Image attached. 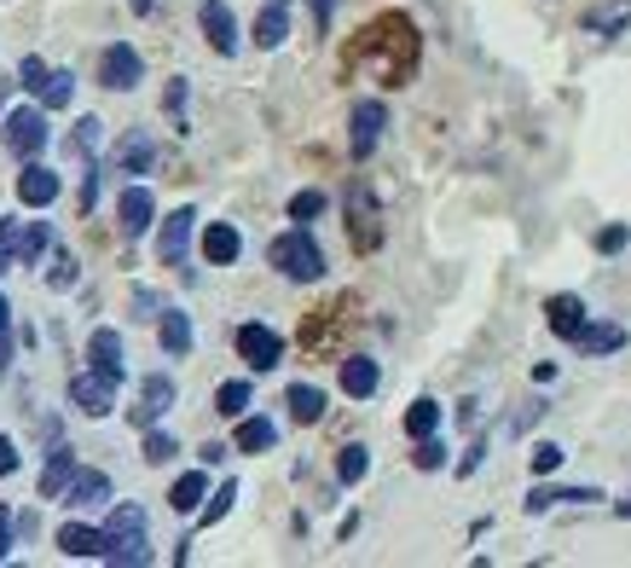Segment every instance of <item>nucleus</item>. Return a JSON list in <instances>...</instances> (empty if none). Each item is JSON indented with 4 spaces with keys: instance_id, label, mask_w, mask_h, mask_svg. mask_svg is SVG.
I'll use <instances>...</instances> for the list:
<instances>
[{
    "instance_id": "f257e3e1",
    "label": "nucleus",
    "mask_w": 631,
    "mask_h": 568,
    "mask_svg": "<svg viewBox=\"0 0 631 568\" xmlns=\"http://www.w3.org/2000/svg\"><path fill=\"white\" fill-rule=\"evenodd\" d=\"M111 568H146L151 563V522H146V504H116L111 511Z\"/></svg>"
},
{
    "instance_id": "f03ea898",
    "label": "nucleus",
    "mask_w": 631,
    "mask_h": 568,
    "mask_svg": "<svg viewBox=\"0 0 631 568\" xmlns=\"http://www.w3.org/2000/svg\"><path fill=\"white\" fill-rule=\"evenodd\" d=\"M267 261L284 273V279H296V284H313L319 273H324V250L313 243V232L308 227H296V232H278L273 243H267Z\"/></svg>"
},
{
    "instance_id": "7ed1b4c3",
    "label": "nucleus",
    "mask_w": 631,
    "mask_h": 568,
    "mask_svg": "<svg viewBox=\"0 0 631 568\" xmlns=\"http://www.w3.org/2000/svg\"><path fill=\"white\" fill-rule=\"evenodd\" d=\"M348 232H354V250H365V255H371L377 243H382L377 197H371V186H365V180H354V186H348Z\"/></svg>"
},
{
    "instance_id": "20e7f679",
    "label": "nucleus",
    "mask_w": 631,
    "mask_h": 568,
    "mask_svg": "<svg viewBox=\"0 0 631 568\" xmlns=\"http://www.w3.org/2000/svg\"><path fill=\"white\" fill-rule=\"evenodd\" d=\"M99 81H105L111 93H134L139 81H146V65H139V53L128 41H111V47L99 53Z\"/></svg>"
},
{
    "instance_id": "39448f33",
    "label": "nucleus",
    "mask_w": 631,
    "mask_h": 568,
    "mask_svg": "<svg viewBox=\"0 0 631 568\" xmlns=\"http://www.w3.org/2000/svg\"><path fill=\"white\" fill-rule=\"evenodd\" d=\"M238 354L250 360V372H273V365L284 360V337L273 331V325L250 319V325H238Z\"/></svg>"
},
{
    "instance_id": "423d86ee",
    "label": "nucleus",
    "mask_w": 631,
    "mask_h": 568,
    "mask_svg": "<svg viewBox=\"0 0 631 568\" xmlns=\"http://www.w3.org/2000/svg\"><path fill=\"white\" fill-rule=\"evenodd\" d=\"M382 128H389V105H382V99H359V105H354L348 151H354V157H371V151H377V139H382Z\"/></svg>"
},
{
    "instance_id": "0eeeda50",
    "label": "nucleus",
    "mask_w": 631,
    "mask_h": 568,
    "mask_svg": "<svg viewBox=\"0 0 631 568\" xmlns=\"http://www.w3.org/2000/svg\"><path fill=\"white\" fill-rule=\"evenodd\" d=\"M197 24H203V35H209V47H215L220 58L238 53V18H232L227 0H203V7H197Z\"/></svg>"
},
{
    "instance_id": "6e6552de",
    "label": "nucleus",
    "mask_w": 631,
    "mask_h": 568,
    "mask_svg": "<svg viewBox=\"0 0 631 568\" xmlns=\"http://www.w3.org/2000/svg\"><path fill=\"white\" fill-rule=\"evenodd\" d=\"M58 552L81 557V563H105L111 557V527H81V522L58 527Z\"/></svg>"
},
{
    "instance_id": "1a4fd4ad",
    "label": "nucleus",
    "mask_w": 631,
    "mask_h": 568,
    "mask_svg": "<svg viewBox=\"0 0 631 568\" xmlns=\"http://www.w3.org/2000/svg\"><path fill=\"white\" fill-rule=\"evenodd\" d=\"M116 383H122V377H105V372H93V365H88V377L70 383V400H76L88 418H105L111 406H116Z\"/></svg>"
},
{
    "instance_id": "9d476101",
    "label": "nucleus",
    "mask_w": 631,
    "mask_h": 568,
    "mask_svg": "<svg viewBox=\"0 0 631 568\" xmlns=\"http://www.w3.org/2000/svg\"><path fill=\"white\" fill-rule=\"evenodd\" d=\"M7 146L24 162H35L41 146H47V116H41V111H12L7 116Z\"/></svg>"
},
{
    "instance_id": "9b49d317",
    "label": "nucleus",
    "mask_w": 631,
    "mask_h": 568,
    "mask_svg": "<svg viewBox=\"0 0 631 568\" xmlns=\"http://www.w3.org/2000/svg\"><path fill=\"white\" fill-rule=\"evenodd\" d=\"M192 227H197V215H192V209H174L169 220H162V232H157V255L169 261V268H186V250H192Z\"/></svg>"
},
{
    "instance_id": "f8f14e48",
    "label": "nucleus",
    "mask_w": 631,
    "mask_h": 568,
    "mask_svg": "<svg viewBox=\"0 0 631 568\" xmlns=\"http://www.w3.org/2000/svg\"><path fill=\"white\" fill-rule=\"evenodd\" d=\"M174 406V377H162V372H151L146 383H139V406H134V423L139 430H157V418Z\"/></svg>"
},
{
    "instance_id": "ddd939ff",
    "label": "nucleus",
    "mask_w": 631,
    "mask_h": 568,
    "mask_svg": "<svg viewBox=\"0 0 631 568\" xmlns=\"http://www.w3.org/2000/svg\"><path fill=\"white\" fill-rule=\"evenodd\" d=\"M116 215H122V238H146V227L157 220V197L146 186H128L116 203Z\"/></svg>"
},
{
    "instance_id": "4468645a",
    "label": "nucleus",
    "mask_w": 631,
    "mask_h": 568,
    "mask_svg": "<svg viewBox=\"0 0 631 568\" xmlns=\"http://www.w3.org/2000/svg\"><path fill=\"white\" fill-rule=\"evenodd\" d=\"M151 162H157V139H151L146 128L122 134V146H116V157H111V169H116V174H146Z\"/></svg>"
},
{
    "instance_id": "2eb2a0df",
    "label": "nucleus",
    "mask_w": 631,
    "mask_h": 568,
    "mask_svg": "<svg viewBox=\"0 0 631 568\" xmlns=\"http://www.w3.org/2000/svg\"><path fill=\"white\" fill-rule=\"evenodd\" d=\"M631 342V331L626 325H615V319H597V325H585V331L574 337V349L580 354H592V360H603V354H620Z\"/></svg>"
},
{
    "instance_id": "dca6fc26",
    "label": "nucleus",
    "mask_w": 631,
    "mask_h": 568,
    "mask_svg": "<svg viewBox=\"0 0 631 568\" xmlns=\"http://www.w3.org/2000/svg\"><path fill=\"white\" fill-rule=\"evenodd\" d=\"M597 499H603V487H534L521 504H527V516H544L557 504H597Z\"/></svg>"
},
{
    "instance_id": "f3484780",
    "label": "nucleus",
    "mask_w": 631,
    "mask_h": 568,
    "mask_svg": "<svg viewBox=\"0 0 631 568\" xmlns=\"http://www.w3.org/2000/svg\"><path fill=\"white\" fill-rule=\"evenodd\" d=\"M58 192H65V180H58L53 169H41V162H24V174H18V197H24L30 209H47Z\"/></svg>"
},
{
    "instance_id": "a211bd4d",
    "label": "nucleus",
    "mask_w": 631,
    "mask_h": 568,
    "mask_svg": "<svg viewBox=\"0 0 631 568\" xmlns=\"http://www.w3.org/2000/svg\"><path fill=\"white\" fill-rule=\"evenodd\" d=\"M76 481V453L70 446H53L47 464H41V499H65Z\"/></svg>"
},
{
    "instance_id": "6ab92c4d",
    "label": "nucleus",
    "mask_w": 631,
    "mask_h": 568,
    "mask_svg": "<svg viewBox=\"0 0 631 568\" xmlns=\"http://www.w3.org/2000/svg\"><path fill=\"white\" fill-rule=\"evenodd\" d=\"M377 383H382V372H377V360H371V354H348V360H342V395L371 400V395H377Z\"/></svg>"
},
{
    "instance_id": "aec40b11",
    "label": "nucleus",
    "mask_w": 631,
    "mask_h": 568,
    "mask_svg": "<svg viewBox=\"0 0 631 568\" xmlns=\"http://www.w3.org/2000/svg\"><path fill=\"white\" fill-rule=\"evenodd\" d=\"M238 250H243L238 227H227V220H209V227H203V261H209V268H227V261H238Z\"/></svg>"
},
{
    "instance_id": "412c9836",
    "label": "nucleus",
    "mask_w": 631,
    "mask_h": 568,
    "mask_svg": "<svg viewBox=\"0 0 631 568\" xmlns=\"http://www.w3.org/2000/svg\"><path fill=\"white\" fill-rule=\"evenodd\" d=\"M544 314H551V331H557L562 342H574L585 325H592V319H585V302H580V296H551V302H544Z\"/></svg>"
},
{
    "instance_id": "4be33fe9",
    "label": "nucleus",
    "mask_w": 631,
    "mask_h": 568,
    "mask_svg": "<svg viewBox=\"0 0 631 568\" xmlns=\"http://www.w3.org/2000/svg\"><path fill=\"white\" fill-rule=\"evenodd\" d=\"M105 499H111V476H105V470H76L70 493L58 499V504H70V511H88V504H105Z\"/></svg>"
},
{
    "instance_id": "5701e85b",
    "label": "nucleus",
    "mask_w": 631,
    "mask_h": 568,
    "mask_svg": "<svg viewBox=\"0 0 631 568\" xmlns=\"http://www.w3.org/2000/svg\"><path fill=\"white\" fill-rule=\"evenodd\" d=\"M88 365H93V372H105V377H122V337L99 325V331L88 337Z\"/></svg>"
},
{
    "instance_id": "b1692460",
    "label": "nucleus",
    "mask_w": 631,
    "mask_h": 568,
    "mask_svg": "<svg viewBox=\"0 0 631 568\" xmlns=\"http://www.w3.org/2000/svg\"><path fill=\"white\" fill-rule=\"evenodd\" d=\"M284 35H290V7L284 0H273V7H261V18H255V47H284Z\"/></svg>"
},
{
    "instance_id": "393cba45",
    "label": "nucleus",
    "mask_w": 631,
    "mask_h": 568,
    "mask_svg": "<svg viewBox=\"0 0 631 568\" xmlns=\"http://www.w3.org/2000/svg\"><path fill=\"white\" fill-rule=\"evenodd\" d=\"M203 499H209V481H203V470H186L174 487H169V504L180 516H192V511H203Z\"/></svg>"
},
{
    "instance_id": "a878e982",
    "label": "nucleus",
    "mask_w": 631,
    "mask_h": 568,
    "mask_svg": "<svg viewBox=\"0 0 631 568\" xmlns=\"http://www.w3.org/2000/svg\"><path fill=\"white\" fill-rule=\"evenodd\" d=\"M631 24V0H603V7L585 12V30L592 35H620Z\"/></svg>"
},
{
    "instance_id": "bb28decb",
    "label": "nucleus",
    "mask_w": 631,
    "mask_h": 568,
    "mask_svg": "<svg viewBox=\"0 0 631 568\" xmlns=\"http://www.w3.org/2000/svg\"><path fill=\"white\" fill-rule=\"evenodd\" d=\"M284 406H290L296 423H319L324 418V395L313 389V383H290V389H284Z\"/></svg>"
},
{
    "instance_id": "cd10ccee",
    "label": "nucleus",
    "mask_w": 631,
    "mask_h": 568,
    "mask_svg": "<svg viewBox=\"0 0 631 568\" xmlns=\"http://www.w3.org/2000/svg\"><path fill=\"white\" fill-rule=\"evenodd\" d=\"M250 406H255L250 377H232V383H220V389H215V412H220V418H243Z\"/></svg>"
},
{
    "instance_id": "c85d7f7f",
    "label": "nucleus",
    "mask_w": 631,
    "mask_h": 568,
    "mask_svg": "<svg viewBox=\"0 0 631 568\" xmlns=\"http://www.w3.org/2000/svg\"><path fill=\"white\" fill-rule=\"evenodd\" d=\"M273 441H278L273 418H243V423H238V453H267Z\"/></svg>"
},
{
    "instance_id": "c756f323",
    "label": "nucleus",
    "mask_w": 631,
    "mask_h": 568,
    "mask_svg": "<svg viewBox=\"0 0 631 568\" xmlns=\"http://www.w3.org/2000/svg\"><path fill=\"white\" fill-rule=\"evenodd\" d=\"M365 470H371V453H365L359 441H348V446L336 453V481H342V487H354V481H365Z\"/></svg>"
},
{
    "instance_id": "7c9ffc66",
    "label": "nucleus",
    "mask_w": 631,
    "mask_h": 568,
    "mask_svg": "<svg viewBox=\"0 0 631 568\" xmlns=\"http://www.w3.org/2000/svg\"><path fill=\"white\" fill-rule=\"evenodd\" d=\"M162 349H169L174 360L192 354V319H186V314H174V308L162 314Z\"/></svg>"
},
{
    "instance_id": "2f4dec72",
    "label": "nucleus",
    "mask_w": 631,
    "mask_h": 568,
    "mask_svg": "<svg viewBox=\"0 0 631 568\" xmlns=\"http://www.w3.org/2000/svg\"><path fill=\"white\" fill-rule=\"evenodd\" d=\"M440 430V406L423 395V400H412V412H405V435L412 441H423V435H435Z\"/></svg>"
},
{
    "instance_id": "473e14b6",
    "label": "nucleus",
    "mask_w": 631,
    "mask_h": 568,
    "mask_svg": "<svg viewBox=\"0 0 631 568\" xmlns=\"http://www.w3.org/2000/svg\"><path fill=\"white\" fill-rule=\"evenodd\" d=\"M232 504H238V481H220L215 493H209V504H203V511H197V522H203V527H215L220 516L232 511Z\"/></svg>"
},
{
    "instance_id": "72a5a7b5",
    "label": "nucleus",
    "mask_w": 631,
    "mask_h": 568,
    "mask_svg": "<svg viewBox=\"0 0 631 568\" xmlns=\"http://www.w3.org/2000/svg\"><path fill=\"white\" fill-rule=\"evenodd\" d=\"M18 81H24V88L35 93V99H47V88H53V70H47V58H24V65H18Z\"/></svg>"
},
{
    "instance_id": "f704fd0d",
    "label": "nucleus",
    "mask_w": 631,
    "mask_h": 568,
    "mask_svg": "<svg viewBox=\"0 0 631 568\" xmlns=\"http://www.w3.org/2000/svg\"><path fill=\"white\" fill-rule=\"evenodd\" d=\"M47 284H53V291H76V255H70V250H53Z\"/></svg>"
},
{
    "instance_id": "c9c22d12",
    "label": "nucleus",
    "mask_w": 631,
    "mask_h": 568,
    "mask_svg": "<svg viewBox=\"0 0 631 568\" xmlns=\"http://www.w3.org/2000/svg\"><path fill=\"white\" fill-rule=\"evenodd\" d=\"M99 146H105V122H99V116L76 122V151H81V157H93Z\"/></svg>"
},
{
    "instance_id": "e433bc0d",
    "label": "nucleus",
    "mask_w": 631,
    "mask_h": 568,
    "mask_svg": "<svg viewBox=\"0 0 631 568\" xmlns=\"http://www.w3.org/2000/svg\"><path fill=\"white\" fill-rule=\"evenodd\" d=\"M47 243H53L47 220H30V227H24V255H18V261H41V255H47Z\"/></svg>"
},
{
    "instance_id": "4c0bfd02",
    "label": "nucleus",
    "mask_w": 631,
    "mask_h": 568,
    "mask_svg": "<svg viewBox=\"0 0 631 568\" xmlns=\"http://www.w3.org/2000/svg\"><path fill=\"white\" fill-rule=\"evenodd\" d=\"M76 99V76L70 70H53V88H47V99H41V105H53V111H65Z\"/></svg>"
},
{
    "instance_id": "58836bf2",
    "label": "nucleus",
    "mask_w": 631,
    "mask_h": 568,
    "mask_svg": "<svg viewBox=\"0 0 631 568\" xmlns=\"http://www.w3.org/2000/svg\"><path fill=\"white\" fill-rule=\"evenodd\" d=\"M313 215H324V192H296V197H290V220H301V227H308Z\"/></svg>"
},
{
    "instance_id": "ea45409f",
    "label": "nucleus",
    "mask_w": 631,
    "mask_h": 568,
    "mask_svg": "<svg viewBox=\"0 0 631 568\" xmlns=\"http://www.w3.org/2000/svg\"><path fill=\"white\" fill-rule=\"evenodd\" d=\"M134 314L139 319H162V314H169V302H162L157 291H146V284H134Z\"/></svg>"
},
{
    "instance_id": "a19ab883",
    "label": "nucleus",
    "mask_w": 631,
    "mask_h": 568,
    "mask_svg": "<svg viewBox=\"0 0 631 568\" xmlns=\"http://www.w3.org/2000/svg\"><path fill=\"white\" fill-rule=\"evenodd\" d=\"M180 453L174 446V435H162V430H146V464H169Z\"/></svg>"
},
{
    "instance_id": "79ce46f5",
    "label": "nucleus",
    "mask_w": 631,
    "mask_h": 568,
    "mask_svg": "<svg viewBox=\"0 0 631 568\" xmlns=\"http://www.w3.org/2000/svg\"><path fill=\"white\" fill-rule=\"evenodd\" d=\"M162 105H169V116H174V128H180V134H192V128H186V81H169Z\"/></svg>"
},
{
    "instance_id": "37998d69",
    "label": "nucleus",
    "mask_w": 631,
    "mask_h": 568,
    "mask_svg": "<svg viewBox=\"0 0 631 568\" xmlns=\"http://www.w3.org/2000/svg\"><path fill=\"white\" fill-rule=\"evenodd\" d=\"M412 464H417V470H440V464H446V446H440L435 435H423L417 453H412Z\"/></svg>"
},
{
    "instance_id": "c03bdc74",
    "label": "nucleus",
    "mask_w": 631,
    "mask_h": 568,
    "mask_svg": "<svg viewBox=\"0 0 631 568\" xmlns=\"http://www.w3.org/2000/svg\"><path fill=\"white\" fill-rule=\"evenodd\" d=\"M562 458H567V453H562L557 441H539V446H534V470H539V476H551V470H562Z\"/></svg>"
},
{
    "instance_id": "a18cd8bd",
    "label": "nucleus",
    "mask_w": 631,
    "mask_h": 568,
    "mask_svg": "<svg viewBox=\"0 0 631 568\" xmlns=\"http://www.w3.org/2000/svg\"><path fill=\"white\" fill-rule=\"evenodd\" d=\"M626 243H631V227H620V220H615V227L597 232V255H620Z\"/></svg>"
},
{
    "instance_id": "49530a36",
    "label": "nucleus",
    "mask_w": 631,
    "mask_h": 568,
    "mask_svg": "<svg viewBox=\"0 0 631 568\" xmlns=\"http://www.w3.org/2000/svg\"><path fill=\"white\" fill-rule=\"evenodd\" d=\"M12 534H18V516L0 504V563H7V552H12Z\"/></svg>"
},
{
    "instance_id": "de8ad7c7",
    "label": "nucleus",
    "mask_w": 631,
    "mask_h": 568,
    "mask_svg": "<svg viewBox=\"0 0 631 568\" xmlns=\"http://www.w3.org/2000/svg\"><path fill=\"white\" fill-rule=\"evenodd\" d=\"M481 458H486V441H475L470 453L458 458V476H475V470H481Z\"/></svg>"
},
{
    "instance_id": "09e8293b",
    "label": "nucleus",
    "mask_w": 631,
    "mask_h": 568,
    "mask_svg": "<svg viewBox=\"0 0 631 568\" xmlns=\"http://www.w3.org/2000/svg\"><path fill=\"white\" fill-rule=\"evenodd\" d=\"M18 464H24V458H18V446H12V435H0V476H12Z\"/></svg>"
},
{
    "instance_id": "8fccbe9b",
    "label": "nucleus",
    "mask_w": 631,
    "mask_h": 568,
    "mask_svg": "<svg viewBox=\"0 0 631 568\" xmlns=\"http://www.w3.org/2000/svg\"><path fill=\"white\" fill-rule=\"evenodd\" d=\"M331 12H336V0H313V18H319V30H331Z\"/></svg>"
},
{
    "instance_id": "3c124183",
    "label": "nucleus",
    "mask_w": 631,
    "mask_h": 568,
    "mask_svg": "<svg viewBox=\"0 0 631 568\" xmlns=\"http://www.w3.org/2000/svg\"><path fill=\"white\" fill-rule=\"evenodd\" d=\"M12 365V331H0V372Z\"/></svg>"
},
{
    "instance_id": "603ef678",
    "label": "nucleus",
    "mask_w": 631,
    "mask_h": 568,
    "mask_svg": "<svg viewBox=\"0 0 631 568\" xmlns=\"http://www.w3.org/2000/svg\"><path fill=\"white\" fill-rule=\"evenodd\" d=\"M0 331H12V308H7V296H0Z\"/></svg>"
},
{
    "instance_id": "864d4df0",
    "label": "nucleus",
    "mask_w": 631,
    "mask_h": 568,
    "mask_svg": "<svg viewBox=\"0 0 631 568\" xmlns=\"http://www.w3.org/2000/svg\"><path fill=\"white\" fill-rule=\"evenodd\" d=\"M134 12H157V0H134Z\"/></svg>"
},
{
    "instance_id": "5fc2aeb1",
    "label": "nucleus",
    "mask_w": 631,
    "mask_h": 568,
    "mask_svg": "<svg viewBox=\"0 0 631 568\" xmlns=\"http://www.w3.org/2000/svg\"><path fill=\"white\" fill-rule=\"evenodd\" d=\"M7 261H12V250H7V243H0V273H7Z\"/></svg>"
},
{
    "instance_id": "6e6d98bb",
    "label": "nucleus",
    "mask_w": 631,
    "mask_h": 568,
    "mask_svg": "<svg viewBox=\"0 0 631 568\" xmlns=\"http://www.w3.org/2000/svg\"><path fill=\"white\" fill-rule=\"evenodd\" d=\"M620 516H631V499H620Z\"/></svg>"
}]
</instances>
